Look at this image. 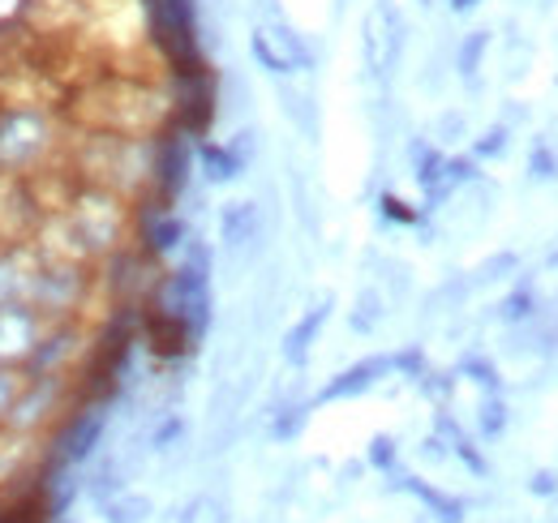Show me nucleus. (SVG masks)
Listing matches in <instances>:
<instances>
[{
    "label": "nucleus",
    "mask_w": 558,
    "mask_h": 523,
    "mask_svg": "<svg viewBox=\"0 0 558 523\" xmlns=\"http://www.w3.org/2000/svg\"><path fill=\"white\" fill-rule=\"evenodd\" d=\"M155 159H159V133L155 137H125V133L90 130L73 146L77 181L104 185L125 202H142L155 190Z\"/></svg>",
    "instance_id": "nucleus-1"
},
{
    "label": "nucleus",
    "mask_w": 558,
    "mask_h": 523,
    "mask_svg": "<svg viewBox=\"0 0 558 523\" xmlns=\"http://www.w3.org/2000/svg\"><path fill=\"white\" fill-rule=\"evenodd\" d=\"M86 104L77 108L86 130L125 133V137H155V133L177 125V104L172 90H159L150 82H99L82 95Z\"/></svg>",
    "instance_id": "nucleus-2"
},
{
    "label": "nucleus",
    "mask_w": 558,
    "mask_h": 523,
    "mask_svg": "<svg viewBox=\"0 0 558 523\" xmlns=\"http://www.w3.org/2000/svg\"><path fill=\"white\" fill-rule=\"evenodd\" d=\"M61 215L70 219L73 236L82 241L86 258L95 266L104 258H112L117 250H125L130 236H134V206L121 194L104 190V185L77 181L65 194V202H61Z\"/></svg>",
    "instance_id": "nucleus-3"
},
{
    "label": "nucleus",
    "mask_w": 558,
    "mask_h": 523,
    "mask_svg": "<svg viewBox=\"0 0 558 523\" xmlns=\"http://www.w3.org/2000/svg\"><path fill=\"white\" fill-rule=\"evenodd\" d=\"M61 142V121L44 104H0V177H31Z\"/></svg>",
    "instance_id": "nucleus-4"
},
{
    "label": "nucleus",
    "mask_w": 558,
    "mask_h": 523,
    "mask_svg": "<svg viewBox=\"0 0 558 523\" xmlns=\"http://www.w3.org/2000/svg\"><path fill=\"white\" fill-rule=\"evenodd\" d=\"M44 254V250H39ZM95 266L90 262H65V258H39L35 279H31V296L26 305H35L48 323H73L82 318V309L90 305L95 292Z\"/></svg>",
    "instance_id": "nucleus-5"
},
{
    "label": "nucleus",
    "mask_w": 558,
    "mask_h": 523,
    "mask_svg": "<svg viewBox=\"0 0 558 523\" xmlns=\"http://www.w3.org/2000/svg\"><path fill=\"white\" fill-rule=\"evenodd\" d=\"M65 403H70L65 378H26V387L17 394V403H13L9 421H4V429L26 434V438H39V434L65 412Z\"/></svg>",
    "instance_id": "nucleus-6"
},
{
    "label": "nucleus",
    "mask_w": 558,
    "mask_h": 523,
    "mask_svg": "<svg viewBox=\"0 0 558 523\" xmlns=\"http://www.w3.org/2000/svg\"><path fill=\"white\" fill-rule=\"evenodd\" d=\"M86 343H90V335H86V327L77 318L73 323H52V327L44 330L39 348L31 352V361L22 365V374L26 378H65L73 365L82 361Z\"/></svg>",
    "instance_id": "nucleus-7"
},
{
    "label": "nucleus",
    "mask_w": 558,
    "mask_h": 523,
    "mask_svg": "<svg viewBox=\"0 0 558 523\" xmlns=\"http://www.w3.org/2000/svg\"><path fill=\"white\" fill-rule=\"evenodd\" d=\"M52 327L35 305H0V369H22L31 352L39 348L44 330Z\"/></svg>",
    "instance_id": "nucleus-8"
},
{
    "label": "nucleus",
    "mask_w": 558,
    "mask_h": 523,
    "mask_svg": "<svg viewBox=\"0 0 558 523\" xmlns=\"http://www.w3.org/2000/svg\"><path fill=\"white\" fill-rule=\"evenodd\" d=\"M104 429H108V403H86L77 408L70 421L61 425V438H57V463H82L99 451L104 442Z\"/></svg>",
    "instance_id": "nucleus-9"
},
{
    "label": "nucleus",
    "mask_w": 558,
    "mask_h": 523,
    "mask_svg": "<svg viewBox=\"0 0 558 523\" xmlns=\"http://www.w3.org/2000/svg\"><path fill=\"white\" fill-rule=\"evenodd\" d=\"M258 241H263V206L254 197H241V202H228L219 210V245L228 258H241V254H258Z\"/></svg>",
    "instance_id": "nucleus-10"
},
{
    "label": "nucleus",
    "mask_w": 558,
    "mask_h": 523,
    "mask_svg": "<svg viewBox=\"0 0 558 523\" xmlns=\"http://www.w3.org/2000/svg\"><path fill=\"white\" fill-rule=\"evenodd\" d=\"M383 378H391V352H374V356H361L356 365L340 369L323 391L314 394V403H340V399H356V394L374 391Z\"/></svg>",
    "instance_id": "nucleus-11"
},
{
    "label": "nucleus",
    "mask_w": 558,
    "mask_h": 523,
    "mask_svg": "<svg viewBox=\"0 0 558 523\" xmlns=\"http://www.w3.org/2000/svg\"><path fill=\"white\" fill-rule=\"evenodd\" d=\"M39 245L35 241H9L0 245V305H17L31 296V279L39 266Z\"/></svg>",
    "instance_id": "nucleus-12"
},
{
    "label": "nucleus",
    "mask_w": 558,
    "mask_h": 523,
    "mask_svg": "<svg viewBox=\"0 0 558 523\" xmlns=\"http://www.w3.org/2000/svg\"><path fill=\"white\" fill-rule=\"evenodd\" d=\"M409 159H413V177L421 185V197H425V210H438L447 202V185H442V168H447V155L434 137H413L409 142Z\"/></svg>",
    "instance_id": "nucleus-13"
},
{
    "label": "nucleus",
    "mask_w": 558,
    "mask_h": 523,
    "mask_svg": "<svg viewBox=\"0 0 558 523\" xmlns=\"http://www.w3.org/2000/svg\"><path fill=\"white\" fill-rule=\"evenodd\" d=\"M39 463H44L39 438H26V434H13V429H0V489L31 481Z\"/></svg>",
    "instance_id": "nucleus-14"
},
{
    "label": "nucleus",
    "mask_w": 558,
    "mask_h": 523,
    "mask_svg": "<svg viewBox=\"0 0 558 523\" xmlns=\"http://www.w3.org/2000/svg\"><path fill=\"white\" fill-rule=\"evenodd\" d=\"M331 296H323L314 309H305L292 327H288V335H283V361L292 365V369H305V361H310V352H314V343H318V335H323V327H327V318H331Z\"/></svg>",
    "instance_id": "nucleus-15"
},
{
    "label": "nucleus",
    "mask_w": 558,
    "mask_h": 523,
    "mask_svg": "<svg viewBox=\"0 0 558 523\" xmlns=\"http://www.w3.org/2000/svg\"><path fill=\"white\" fill-rule=\"evenodd\" d=\"M396 489L413 494L438 523H464V515H469V502H464V498H456V494H447V489H438V485H429V481H421V476H409V472L396 481Z\"/></svg>",
    "instance_id": "nucleus-16"
},
{
    "label": "nucleus",
    "mask_w": 558,
    "mask_h": 523,
    "mask_svg": "<svg viewBox=\"0 0 558 523\" xmlns=\"http://www.w3.org/2000/svg\"><path fill=\"white\" fill-rule=\"evenodd\" d=\"M542 296H546V292H537V279H533V275H520V279L507 288V296L494 305V309H498L494 318H498L502 327H524V323L537 318Z\"/></svg>",
    "instance_id": "nucleus-17"
},
{
    "label": "nucleus",
    "mask_w": 558,
    "mask_h": 523,
    "mask_svg": "<svg viewBox=\"0 0 558 523\" xmlns=\"http://www.w3.org/2000/svg\"><path fill=\"white\" fill-rule=\"evenodd\" d=\"M198 168L210 185H228L245 172V163L228 150V142H198Z\"/></svg>",
    "instance_id": "nucleus-18"
},
{
    "label": "nucleus",
    "mask_w": 558,
    "mask_h": 523,
    "mask_svg": "<svg viewBox=\"0 0 558 523\" xmlns=\"http://www.w3.org/2000/svg\"><path fill=\"white\" fill-rule=\"evenodd\" d=\"M383 318H387V296H383L378 288H361L356 301H352L349 327L356 330V335H374V330L383 327Z\"/></svg>",
    "instance_id": "nucleus-19"
},
{
    "label": "nucleus",
    "mask_w": 558,
    "mask_h": 523,
    "mask_svg": "<svg viewBox=\"0 0 558 523\" xmlns=\"http://www.w3.org/2000/svg\"><path fill=\"white\" fill-rule=\"evenodd\" d=\"M489 39H494V31H469L464 39H460V48H456V73L473 86L477 82V73H482V61H486V52H489Z\"/></svg>",
    "instance_id": "nucleus-20"
},
{
    "label": "nucleus",
    "mask_w": 558,
    "mask_h": 523,
    "mask_svg": "<svg viewBox=\"0 0 558 523\" xmlns=\"http://www.w3.org/2000/svg\"><path fill=\"white\" fill-rule=\"evenodd\" d=\"M279 99H283L288 121L305 133V137L318 133V104H314V95H305V90H296V86H279Z\"/></svg>",
    "instance_id": "nucleus-21"
},
{
    "label": "nucleus",
    "mask_w": 558,
    "mask_h": 523,
    "mask_svg": "<svg viewBox=\"0 0 558 523\" xmlns=\"http://www.w3.org/2000/svg\"><path fill=\"white\" fill-rule=\"evenodd\" d=\"M155 511V502L146 494H134V489H121L112 502H104V520L108 523H146Z\"/></svg>",
    "instance_id": "nucleus-22"
},
{
    "label": "nucleus",
    "mask_w": 558,
    "mask_h": 523,
    "mask_svg": "<svg viewBox=\"0 0 558 523\" xmlns=\"http://www.w3.org/2000/svg\"><path fill=\"white\" fill-rule=\"evenodd\" d=\"M267 416H271V438H276V442H292V438L305 429V421H310V403L288 399V403H276Z\"/></svg>",
    "instance_id": "nucleus-23"
},
{
    "label": "nucleus",
    "mask_w": 558,
    "mask_h": 523,
    "mask_svg": "<svg viewBox=\"0 0 558 523\" xmlns=\"http://www.w3.org/2000/svg\"><path fill=\"white\" fill-rule=\"evenodd\" d=\"M456 378L477 382L486 394L502 391V374H498V365L489 361L486 352H464V356H460V365H456Z\"/></svg>",
    "instance_id": "nucleus-24"
},
{
    "label": "nucleus",
    "mask_w": 558,
    "mask_h": 523,
    "mask_svg": "<svg viewBox=\"0 0 558 523\" xmlns=\"http://www.w3.org/2000/svg\"><path fill=\"white\" fill-rule=\"evenodd\" d=\"M271 39L279 44V52L288 57V65L292 69H314V52H310V44H305V35H296L283 17H271Z\"/></svg>",
    "instance_id": "nucleus-25"
},
{
    "label": "nucleus",
    "mask_w": 558,
    "mask_h": 523,
    "mask_svg": "<svg viewBox=\"0 0 558 523\" xmlns=\"http://www.w3.org/2000/svg\"><path fill=\"white\" fill-rule=\"evenodd\" d=\"M515 270H520V254H511V250H498V254H489V258L477 262V270L469 275V279H473V292H482V288H494V283L511 279Z\"/></svg>",
    "instance_id": "nucleus-26"
},
{
    "label": "nucleus",
    "mask_w": 558,
    "mask_h": 523,
    "mask_svg": "<svg viewBox=\"0 0 558 523\" xmlns=\"http://www.w3.org/2000/svg\"><path fill=\"white\" fill-rule=\"evenodd\" d=\"M507 425H511V408H507V399L494 391L482 399V408H477V434L486 438V442H498L502 434H507Z\"/></svg>",
    "instance_id": "nucleus-27"
},
{
    "label": "nucleus",
    "mask_w": 558,
    "mask_h": 523,
    "mask_svg": "<svg viewBox=\"0 0 558 523\" xmlns=\"http://www.w3.org/2000/svg\"><path fill=\"white\" fill-rule=\"evenodd\" d=\"M529 177L533 181H542V185H555L558 181V146L555 137H533V146H529Z\"/></svg>",
    "instance_id": "nucleus-28"
},
{
    "label": "nucleus",
    "mask_w": 558,
    "mask_h": 523,
    "mask_svg": "<svg viewBox=\"0 0 558 523\" xmlns=\"http://www.w3.org/2000/svg\"><path fill=\"white\" fill-rule=\"evenodd\" d=\"M250 52H254V61L267 69L271 77H283V73H292L288 57L279 52V44L271 39V31H267V26H254V35H250Z\"/></svg>",
    "instance_id": "nucleus-29"
},
{
    "label": "nucleus",
    "mask_w": 558,
    "mask_h": 523,
    "mask_svg": "<svg viewBox=\"0 0 558 523\" xmlns=\"http://www.w3.org/2000/svg\"><path fill=\"white\" fill-rule=\"evenodd\" d=\"M533 65V44L515 31V22L507 26V44H502V69H507V77H524Z\"/></svg>",
    "instance_id": "nucleus-30"
},
{
    "label": "nucleus",
    "mask_w": 558,
    "mask_h": 523,
    "mask_svg": "<svg viewBox=\"0 0 558 523\" xmlns=\"http://www.w3.org/2000/svg\"><path fill=\"white\" fill-rule=\"evenodd\" d=\"M121 489H125V472H121L117 463H104V467L90 476V485H86V494H90L99 507H104V502H112Z\"/></svg>",
    "instance_id": "nucleus-31"
},
{
    "label": "nucleus",
    "mask_w": 558,
    "mask_h": 523,
    "mask_svg": "<svg viewBox=\"0 0 558 523\" xmlns=\"http://www.w3.org/2000/svg\"><path fill=\"white\" fill-rule=\"evenodd\" d=\"M511 125H502V121H498V125H489L486 133H482V137H473V159H477V163H482V159H498V155H507V150H511Z\"/></svg>",
    "instance_id": "nucleus-32"
},
{
    "label": "nucleus",
    "mask_w": 558,
    "mask_h": 523,
    "mask_svg": "<svg viewBox=\"0 0 558 523\" xmlns=\"http://www.w3.org/2000/svg\"><path fill=\"white\" fill-rule=\"evenodd\" d=\"M181 438H185V416L163 412V421L150 429V451H155V455H163V451H172Z\"/></svg>",
    "instance_id": "nucleus-33"
},
{
    "label": "nucleus",
    "mask_w": 558,
    "mask_h": 523,
    "mask_svg": "<svg viewBox=\"0 0 558 523\" xmlns=\"http://www.w3.org/2000/svg\"><path fill=\"white\" fill-rule=\"evenodd\" d=\"M464 137H469V117L460 108L438 112V121H434V142L438 146H451V142H464Z\"/></svg>",
    "instance_id": "nucleus-34"
},
{
    "label": "nucleus",
    "mask_w": 558,
    "mask_h": 523,
    "mask_svg": "<svg viewBox=\"0 0 558 523\" xmlns=\"http://www.w3.org/2000/svg\"><path fill=\"white\" fill-rule=\"evenodd\" d=\"M425 369H429V361H425V348H417V343H409V348L391 352V374H400V378L417 382Z\"/></svg>",
    "instance_id": "nucleus-35"
},
{
    "label": "nucleus",
    "mask_w": 558,
    "mask_h": 523,
    "mask_svg": "<svg viewBox=\"0 0 558 523\" xmlns=\"http://www.w3.org/2000/svg\"><path fill=\"white\" fill-rule=\"evenodd\" d=\"M447 447H451V455L460 459V463H464V467H469L473 476H486V472H489V467H486V455H482V447H477V442L469 438V429H460V434H456V438H451Z\"/></svg>",
    "instance_id": "nucleus-36"
},
{
    "label": "nucleus",
    "mask_w": 558,
    "mask_h": 523,
    "mask_svg": "<svg viewBox=\"0 0 558 523\" xmlns=\"http://www.w3.org/2000/svg\"><path fill=\"white\" fill-rule=\"evenodd\" d=\"M417 391L425 399H434V403H447L451 394H456V374H447V369H425L417 378Z\"/></svg>",
    "instance_id": "nucleus-37"
},
{
    "label": "nucleus",
    "mask_w": 558,
    "mask_h": 523,
    "mask_svg": "<svg viewBox=\"0 0 558 523\" xmlns=\"http://www.w3.org/2000/svg\"><path fill=\"white\" fill-rule=\"evenodd\" d=\"M365 463H369V467H378V472H391V467L400 463V447H396V438H387V434L369 438V451H365Z\"/></svg>",
    "instance_id": "nucleus-38"
},
{
    "label": "nucleus",
    "mask_w": 558,
    "mask_h": 523,
    "mask_svg": "<svg viewBox=\"0 0 558 523\" xmlns=\"http://www.w3.org/2000/svg\"><path fill=\"white\" fill-rule=\"evenodd\" d=\"M22 387H26V374L22 369H0V429H4V421H9V412H13Z\"/></svg>",
    "instance_id": "nucleus-39"
},
{
    "label": "nucleus",
    "mask_w": 558,
    "mask_h": 523,
    "mask_svg": "<svg viewBox=\"0 0 558 523\" xmlns=\"http://www.w3.org/2000/svg\"><path fill=\"white\" fill-rule=\"evenodd\" d=\"M529 494H533V498H546V502H550V498H558V472H555V467L533 472V476H529Z\"/></svg>",
    "instance_id": "nucleus-40"
},
{
    "label": "nucleus",
    "mask_w": 558,
    "mask_h": 523,
    "mask_svg": "<svg viewBox=\"0 0 558 523\" xmlns=\"http://www.w3.org/2000/svg\"><path fill=\"white\" fill-rule=\"evenodd\" d=\"M254 146H258V133L254 130H236L232 137H228V150H232L241 163H250V159H254Z\"/></svg>",
    "instance_id": "nucleus-41"
},
{
    "label": "nucleus",
    "mask_w": 558,
    "mask_h": 523,
    "mask_svg": "<svg viewBox=\"0 0 558 523\" xmlns=\"http://www.w3.org/2000/svg\"><path fill=\"white\" fill-rule=\"evenodd\" d=\"M383 215L396 219V223H417V210L409 202H400L396 194H383Z\"/></svg>",
    "instance_id": "nucleus-42"
},
{
    "label": "nucleus",
    "mask_w": 558,
    "mask_h": 523,
    "mask_svg": "<svg viewBox=\"0 0 558 523\" xmlns=\"http://www.w3.org/2000/svg\"><path fill=\"white\" fill-rule=\"evenodd\" d=\"M421 455L429 459V463H442V459L451 455V447H447V442H442V438H438V434H429V438H425V442H421Z\"/></svg>",
    "instance_id": "nucleus-43"
},
{
    "label": "nucleus",
    "mask_w": 558,
    "mask_h": 523,
    "mask_svg": "<svg viewBox=\"0 0 558 523\" xmlns=\"http://www.w3.org/2000/svg\"><path fill=\"white\" fill-rule=\"evenodd\" d=\"M207 511H210V498H190V502L181 507V520L177 523H203Z\"/></svg>",
    "instance_id": "nucleus-44"
},
{
    "label": "nucleus",
    "mask_w": 558,
    "mask_h": 523,
    "mask_svg": "<svg viewBox=\"0 0 558 523\" xmlns=\"http://www.w3.org/2000/svg\"><path fill=\"white\" fill-rule=\"evenodd\" d=\"M451 4V13H469V9H477L482 0H447Z\"/></svg>",
    "instance_id": "nucleus-45"
},
{
    "label": "nucleus",
    "mask_w": 558,
    "mask_h": 523,
    "mask_svg": "<svg viewBox=\"0 0 558 523\" xmlns=\"http://www.w3.org/2000/svg\"><path fill=\"white\" fill-rule=\"evenodd\" d=\"M546 266H550V270H558V245L550 250V254H546Z\"/></svg>",
    "instance_id": "nucleus-46"
},
{
    "label": "nucleus",
    "mask_w": 558,
    "mask_h": 523,
    "mask_svg": "<svg viewBox=\"0 0 558 523\" xmlns=\"http://www.w3.org/2000/svg\"><path fill=\"white\" fill-rule=\"evenodd\" d=\"M550 502H555V511H550V520L546 523H558V498H550Z\"/></svg>",
    "instance_id": "nucleus-47"
},
{
    "label": "nucleus",
    "mask_w": 558,
    "mask_h": 523,
    "mask_svg": "<svg viewBox=\"0 0 558 523\" xmlns=\"http://www.w3.org/2000/svg\"><path fill=\"white\" fill-rule=\"evenodd\" d=\"M421 9H434V4H438V0H417Z\"/></svg>",
    "instance_id": "nucleus-48"
},
{
    "label": "nucleus",
    "mask_w": 558,
    "mask_h": 523,
    "mask_svg": "<svg viewBox=\"0 0 558 523\" xmlns=\"http://www.w3.org/2000/svg\"><path fill=\"white\" fill-rule=\"evenodd\" d=\"M267 4H271V0H267Z\"/></svg>",
    "instance_id": "nucleus-49"
}]
</instances>
